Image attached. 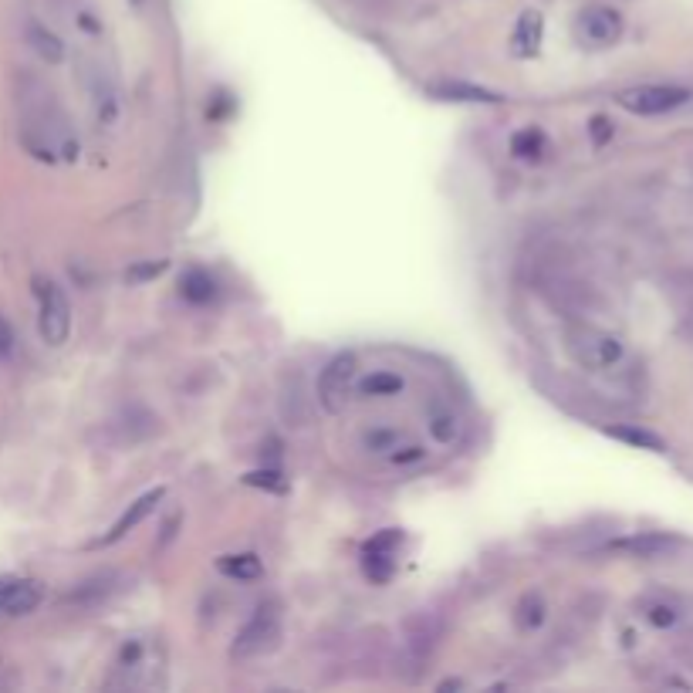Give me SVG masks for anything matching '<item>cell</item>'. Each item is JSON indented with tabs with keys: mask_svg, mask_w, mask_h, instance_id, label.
Here are the masks:
<instances>
[{
	"mask_svg": "<svg viewBox=\"0 0 693 693\" xmlns=\"http://www.w3.org/2000/svg\"><path fill=\"white\" fill-rule=\"evenodd\" d=\"M440 95H450V99L460 102H497L494 92H484V88H470V85H440Z\"/></svg>",
	"mask_w": 693,
	"mask_h": 693,
	"instance_id": "obj_21",
	"label": "cell"
},
{
	"mask_svg": "<svg viewBox=\"0 0 693 693\" xmlns=\"http://www.w3.org/2000/svg\"><path fill=\"white\" fill-rule=\"evenodd\" d=\"M538 38H541V14L538 11H528V14L521 17V24H518L514 44H518L521 55H531V51H538Z\"/></svg>",
	"mask_w": 693,
	"mask_h": 693,
	"instance_id": "obj_15",
	"label": "cell"
},
{
	"mask_svg": "<svg viewBox=\"0 0 693 693\" xmlns=\"http://www.w3.org/2000/svg\"><path fill=\"white\" fill-rule=\"evenodd\" d=\"M623 552H633V555H643V558H656V555H666L677 548V538H666V535H639V538H629V541H619Z\"/></svg>",
	"mask_w": 693,
	"mask_h": 693,
	"instance_id": "obj_13",
	"label": "cell"
},
{
	"mask_svg": "<svg viewBox=\"0 0 693 693\" xmlns=\"http://www.w3.org/2000/svg\"><path fill=\"white\" fill-rule=\"evenodd\" d=\"M426 423H430L433 440L443 443V447L460 437V420L453 416V410H447V406H433L430 416H426Z\"/></svg>",
	"mask_w": 693,
	"mask_h": 693,
	"instance_id": "obj_14",
	"label": "cell"
},
{
	"mask_svg": "<svg viewBox=\"0 0 693 693\" xmlns=\"http://www.w3.org/2000/svg\"><path fill=\"white\" fill-rule=\"evenodd\" d=\"M38 602H41V589H38V585L17 579L11 595H7V602H4V612H7V616H28V612L38 609Z\"/></svg>",
	"mask_w": 693,
	"mask_h": 693,
	"instance_id": "obj_12",
	"label": "cell"
},
{
	"mask_svg": "<svg viewBox=\"0 0 693 693\" xmlns=\"http://www.w3.org/2000/svg\"><path fill=\"white\" fill-rule=\"evenodd\" d=\"M565 349L582 369H592V372L616 369L626 355L623 342H619L616 335L602 332V328H595V325H572L568 328Z\"/></svg>",
	"mask_w": 693,
	"mask_h": 693,
	"instance_id": "obj_3",
	"label": "cell"
},
{
	"mask_svg": "<svg viewBox=\"0 0 693 693\" xmlns=\"http://www.w3.org/2000/svg\"><path fill=\"white\" fill-rule=\"evenodd\" d=\"M220 568H224L230 579H244V582L261 579V562H257V555H230L220 562Z\"/></svg>",
	"mask_w": 693,
	"mask_h": 693,
	"instance_id": "obj_18",
	"label": "cell"
},
{
	"mask_svg": "<svg viewBox=\"0 0 693 693\" xmlns=\"http://www.w3.org/2000/svg\"><path fill=\"white\" fill-rule=\"evenodd\" d=\"M281 636V616L278 609L268 606V609H257L251 616V623H247L241 629V636H237L234 643V653L237 656H257L264 650H271L274 643H278Z\"/></svg>",
	"mask_w": 693,
	"mask_h": 693,
	"instance_id": "obj_8",
	"label": "cell"
},
{
	"mask_svg": "<svg viewBox=\"0 0 693 693\" xmlns=\"http://www.w3.org/2000/svg\"><path fill=\"white\" fill-rule=\"evenodd\" d=\"M389 460L393 464H416V460H423V447H416V443H406V447H396L393 453H389Z\"/></svg>",
	"mask_w": 693,
	"mask_h": 693,
	"instance_id": "obj_25",
	"label": "cell"
},
{
	"mask_svg": "<svg viewBox=\"0 0 693 693\" xmlns=\"http://www.w3.org/2000/svg\"><path fill=\"white\" fill-rule=\"evenodd\" d=\"M14 582H17V579H0V612H4V602H7V595H11Z\"/></svg>",
	"mask_w": 693,
	"mask_h": 693,
	"instance_id": "obj_28",
	"label": "cell"
},
{
	"mask_svg": "<svg viewBox=\"0 0 693 693\" xmlns=\"http://www.w3.org/2000/svg\"><path fill=\"white\" fill-rule=\"evenodd\" d=\"M11 352H14V328L7 325L4 315H0V359H7Z\"/></svg>",
	"mask_w": 693,
	"mask_h": 693,
	"instance_id": "obj_26",
	"label": "cell"
},
{
	"mask_svg": "<svg viewBox=\"0 0 693 693\" xmlns=\"http://www.w3.org/2000/svg\"><path fill=\"white\" fill-rule=\"evenodd\" d=\"M687 99H690V92L677 85H639L619 95V105L636 115H663V112L680 109Z\"/></svg>",
	"mask_w": 693,
	"mask_h": 693,
	"instance_id": "obj_6",
	"label": "cell"
},
{
	"mask_svg": "<svg viewBox=\"0 0 693 693\" xmlns=\"http://www.w3.org/2000/svg\"><path fill=\"white\" fill-rule=\"evenodd\" d=\"M159 497H163V491H149V494H142V497H139V501H136V504H132V508H129L126 514H122V518H119V521H115L112 535H109V538H105V541H119V538H126V535H129V531H132V528H136V524H139L142 518H146V514H149V511H153V508H156V504H159Z\"/></svg>",
	"mask_w": 693,
	"mask_h": 693,
	"instance_id": "obj_11",
	"label": "cell"
},
{
	"mask_svg": "<svg viewBox=\"0 0 693 693\" xmlns=\"http://www.w3.org/2000/svg\"><path fill=\"white\" fill-rule=\"evenodd\" d=\"M17 136L34 159H78V136L55 92L34 75L17 78Z\"/></svg>",
	"mask_w": 693,
	"mask_h": 693,
	"instance_id": "obj_1",
	"label": "cell"
},
{
	"mask_svg": "<svg viewBox=\"0 0 693 693\" xmlns=\"http://www.w3.org/2000/svg\"><path fill=\"white\" fill-rule=\"evenodd\" d=\"M359 4H366V7H382L386 0H359Z\"/></svg>",
	"mask_w": 693,
	"mask_h": 693,
	"instance_id": "obj_29",
	"label": "cell"
},
{
	"mask_svg": "<svg viewBox=\"0 0 693 693\" xmlns=\"http://www.w3.org/2000/svg\"><path fill=\"white\" fill-rule=\"evenodd\" d=\"M396 541H399V535H396V531H389V535L376 538L366 548V572L376 582H386L389 575H393V548H396Z\"/></svg>",
	"mask_w": 693,
	"mask_h": 693,
	"instance_id": "obj_9",
	"label": "cell"
},
{
	"mask_svg": "<svg viewBox=\"0 0 693 693\" xmlns=\"http://www.w3.org/2000/svg\"><path fill=\"white\" fill-rule=\"evenodd\" d=\"M403 376H393V372H376V376H369L366 382L359 386L362 396H396L403 393Z\"/></svg>",
	"mask_w": 693,
	"mask_h": 693,
	"instance_id": "obj_17",
	"label": "cell"
},
{
	"mask_svg": "<svg viewBox=\"0 0 693 693\" xmlns=\"http://www.w3.org/2000/svg\"><path fill=\"white\" fill-rule=\"evenodd\" d=\"M28 44L34 48V55L44 58L48 65H58V61L65 58V44H61V38L55 31L44 28V24H38V21L28 24Z\"/></svg>",
	"mask_w": 693,
	"mask_h": 693,
	"instance_id": "obj_10",
	"label": "cell"
},
{
	"mask_svg": "<svg viewBox=\"0 0 693 693\" xmlns=\"http://www.w3.org/2000/svg\"><path fill=\"white\" fill-rule=\"evenodd\" d=\"M78 82L85 88L95 126L112 129L122 115V88L115 82L109 65H102L99 58H78Z\"/></svg>",
	"mask_w": 693,
	"mask_h": 693,
	"instance_id": "obj_2",
	"label": "cell"
},
{
	"mask_svg": "<svg viewBox=\"0 0 693 693\" xmlns=\"http://www.w3.org/2000/svg\"><path fill=\"white\" fill-rule=\"evenodd\" d=\"M213 288H217V284H213L203 271H190L183 278V295L190 301H197V305H203V301L213 298Z\"/></svg>",
	"mask_w": 693,
	"mask_h": 693,
	"instance_id": "obj_20",
	"label": "cell"
},
{
	"mask_svg": "<svg viewBox=\"0 0 693 693\" xmlns=\"http://www.w3.org/2000/svg\"><path fill=\"white\" fill-rule=\"evenodd\" d=\"M612 437L616 440H626L633 447H643V450H663V440L656 433H646V430H636V426H612Z\"/></svg>",
	"mask_w": 693,
	"mask_h": 693,
	"instance_id": "obj_19",
	"label": "cell"
},
{
	"mask_svg": "<svg viewBox=\"0 0 693 693\" xmlns=\"http://www.w3.org/2000/svg\"><path fill=\"white\" fill-rule=\"evenodd\" d=\"M521 612H524V616H518L521 629H535L541 626V619H545V602H541L538 595H528V599L521 602Z\"/></svg>",
	"mask_w": 693,
	"mask_h": 693,
	"instance_id": "obj_23",
	"label": "cell"
},
{
	"mask_svg": "<svg viewBox=\"0 0 693 693\" xmlns=\"http://www.w3.org/2000/svg\"><path fill=\"white\" fill-rule=\"evenodd\" d=\"M541 146H545V136H541L538 129H521L518 136H514V153L518 156H538Z\"/></svg>",
	"mask_w": 693,
	"mask_h": 693,
	"instance_id": "obj_22",
	"label": "cell"
},
{
	"mask_svg": "<svg viewBox=\"0 0 693 693\" xmlns=\"http://www.w3.org/2000/svg\"><path fill=\"white\" fill-rule=\"evenodd\" d=\"M592 132H595V139H599V142L609 139V132H612V129H609V119H595V122H592Z\"/></svg>",
	"mask_w": 693,
	"mask_h": 693,
	"instance_id": "obj_27",
	"label": "cell"
},
{
	"mask_svg": "<svg viewBox=\"0 0 693 693\" xmlns=\"http://www.w3.org/2000/svg\"><path fill=\"white\" fill-rule=\"evenodd\" d=\"M132 4H136V7H142V4H146V0H132Z\"/></svg>",
	"mask_w": 693,
	"mask_h": 693,
	"instance_id": "obj_30",
	"label": "cell"
},
{
	"mask_svg": "<svg viewBox=\"0 0 693 693\" xmlns=\"http://www.w3.org/2000/svg\"><path fill=\"white\" fill-rule=\"evenodd\" d=\"M34 295H38V328L41 339L48 345H65L71 335V305L65 291L58 288V281L51 278H34Z\"/></svg>",
	"mask_w": 693,
	"mask_h": 693,
	"instance_id": "obj_4",
	"label": "cell"
},
{
	"mask_svg": "<svg viewBox=\"0 0 693 693\" xmlns=\"http://www.w3.org/2000/svg\"><path fill=\"white\" fill-rule=\"evenodd\" d=\"M399 443H403V433L399 430H389V426H376V430H366L362 433V447L369 453H393Z\"/></svg>",
	"mask_w": 693,
	"mask_h": 693,
	"instance_id": "obj_16",
	"label": "cell"
},
{
	"mask_svg": "<svg viewBox=\"0 0 693 693\" xmlns=\"http://www.w3.org/2000/svg\"><path fill=\"white\" fill-rule=\"evenodd\" d=\"M619 38H623V14L612 7H585L575 17V41L582 48H612Z\"/></svg>",
	"mask_w": 693,
	"mask_h": 693,
	"instance_id": "obj_5",
	"label": "cell"
},
{
	"mask_svg": "<svg viewBox=\"0 0 693 693\" xmlns=\"http://www.w3.org/2000/svg\"><path fill=\"white\" fill-rule=\"evenodd\" d=\"M355 379V359L352 355H335L332 362L322 369V379H318V403L325 406L328 413H342L345 399H349Z\"/></svg>",
	"mask_w": 693,
	"mask_h": 693,
	"instance_id": "obj_7",
	"label": "cell"
},
{
	"mask_svg": "<svg viewBox=\"0 0 693 693\" xmlns=\"http://www.w3.org/2000/svg\"><path fill=\"white\" fill-rule=\"evenodd\" d=\"M646 619H650L653 626L666 629V626L677 623L680 612H677V606H670V602H650V606H646Z\"/></svg>",
	"mask_w": 693,
	"mask_h": 693,
	"instance_id": "obj_24",
	"label": "cell"
}]
</instances>
